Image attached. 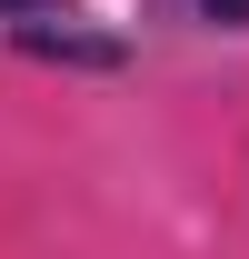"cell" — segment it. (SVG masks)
<instances>
[{
	"label": "cell",
	"instance_id": "obj_1",
	"mask_svg": "<svg viewBox=\"0 0 249 259\" xmlns=\"http://www.w3.org/2000/svg\"><path fill=\"white\" fill-rule=\"evenodd\" d=\"M199 10H210V20H249V0H199Z\"/></svg>",
	"mask_w": 249,
	"mask_h": 259
},
{
	"label": "cell",
	"instance_id": "obj_2",
	"mask_svg": "<svg viewBox=\"0 0 249 259\" xmlns=\"http://www.w3.org/2000/svg\"><path fill=\"white\" fill-rule=\"evenodd\" d=\"M10 10H30V0H10Z\"/></svg>",
	"mask_w": 249,
	"mask_h": 259
}]
</instances>
